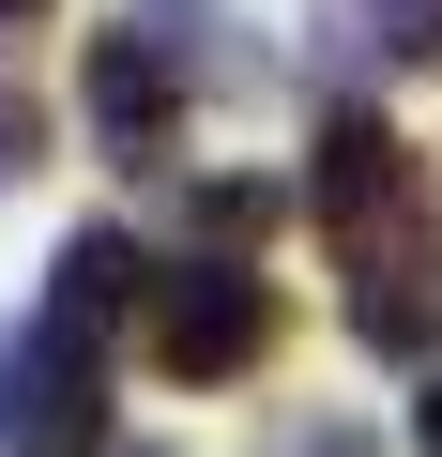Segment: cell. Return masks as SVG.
Returning <instances> with one entry per match:
<instances>
[{"mask_svg": "<svg viewBox=\"0 0 442 457\" xmlns=\"http://www.w3.org/2000/svg\"><path fill=\"white\" fill-rule=\"evenodd\" d=\"M0 457H107V336L77 320L0 336Z\"/></svg>", "mask_w": 442, "mask_h": 457, "instance_id": "obj_1", "label": "cell"}, {"mask_svg": "<svg viewBox=\"0 0 442 457\" xmlns=\"http://www.w3.org/2000/svg\"><path fill=\"white\" fill-rule=\"evenodd\" d=\"M138 351H153L168 381H245V366L275 351V290H260L245 260H168V290H153Z\"/></svg>", "mask_w": 442, "mask_h": 457, "instance_id": "obj_2", "label": "cell"}, {"mask_svg": "<svg viewBox=\"0 0 442 457\" xmlns=\"http://www.w3.org/2000/svg\"><path fill=\"white\" fill-rule=\"evenodd\" d=\"M305 213H321L336 245L366 260V228L427 213V168H412V137H396L381 107H336V122H321V168H305Z\"/></svg>", "mask_w": 442, "mask_h": 457, "instance_id": "obj_3", "label": "cell"}, {"mask_svg": "<svg viewBox=\"0 0 442 457\" xmlns=\"http://www.w3.org/2000/svg\"><path fill=\"white\" fill-rule=\"evenodd\" d=\"M183 92H198V77H183L138 16L92 31V137H107V168H168V153H183Z\"/></svg>", "mask_w": 442, "mask_h": 457, "instance_id": "obj_4", "label": "cell"}, {"mask_svg": "<svg viewBox=\"0 0 442 457\" xmlns=\"http://www.w3.org/2000/svg\"><path fill=\"white\" fill-rule=\"evenodd\" d=\"M153 260L122 245V228H77V245L46 260V320H77V336H122V320H153Z\"/></svg>", "mask_w": 442, "mask_h": 457, "instance_id": "obj_5", "label": "cell"}, {"mask_svg": "<svg viewBox=\"0 0 442 457\" xmlns=\"http://www.w3.org/2000/svg\"><path fill=\"white\" fill-rule=\"evenodd\" d=\"M351 336H366V351H442V245H427V260H381V245H366V260H351Z\"/></svg>", "mask_w": 442, "mask_h": 457, "instance_id": "obj_6", "label": "cell"}, {"mask_svg": "<svg viewBox=\"0 0 442 457\" xmlns=\"http://www.w3.org/2000/svg\"><path fill=\"white\" fill-rule=\"evenodd\" d=\"M275 213H290L275 183H198V245L213 260H229V245H275Z\"/></svg>", "mask_w": 442, "mask_h": 457, "instance_id": "obj_7", "label": "cell"}, {"mask_svg": "<svg viewBox=\"0 0 442 457\" xmlns=\"http://www.w3.org/2000/svg\"><path fill=\"white\" fill-rule=\"evenodd\" d=\"M31 168H46V107H31L16 46H0V183H31Z\"/></svg>", "mask_w": 442, "mask_h": 457, "instance_id": "obj_8", "label": "cell"}, {"mask_svg": "<svg viewBox=\"0 0 442 457\" xmlns=\"http://www.w3.org/2000/svg\"><path fill=\"white\" fill-rule=\"evenodd\" d=\"M381 62H442V0H351Z\"/></svg>", "mask_w": 442, "mask_h": 457, "instance_id": "obj_9", "label": "cell"}, {"mask_svg": "<svg viewBox=\"0 0 442 457\" xmlns=\"http://www.w3.org/2000/svg\"><path fill=\"white\" fill-rule=\"evenodd\" d=\"M412 442H427V457H442V366H427V396H412Z\"/></svg>", "mask_w": 442, "mask_h": 457, "instance_id": "obj_10", "label": "cell"}, {"mask_svg": "<svg viewBox=\"0 0 442 457\" xmlns=\"http://www.w3.org/2000/svg\"><path fill=\"white\" fill-rule=\"evenodd\" d=\"M16 16H46V0H0V31H16Z\"/></svg>", "mask_w": 442, "mask_h": 457, "instance_id": "obj_11", "label": "cell"}]
</instances>
